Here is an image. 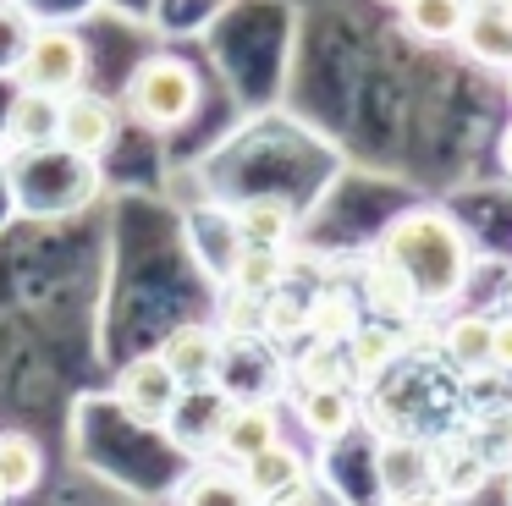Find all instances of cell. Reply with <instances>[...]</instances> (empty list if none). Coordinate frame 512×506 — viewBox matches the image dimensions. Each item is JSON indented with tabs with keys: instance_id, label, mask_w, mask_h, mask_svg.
<instances>
[{
	"instance_id": "d6986e66",
	"label": "cell",
	"mask_w": 512,
	"mask_h": 506,
	"mask_svg": "<svg viewBox=\"0 0 512 506\" xmlns=\"http://www.w3.org/2000/svg\"><path fill=\"white\" fill-rule=\"evenodd\" d=\"M287 374H292V385H298V391H314V385H353L347 347H342V341H320V336H309L298 352H292Z\"/></svg>"
},
{
	"instance_id": "8fae6325",
	"label": "cell",
	"mask_w": 512,
	"mask_h": 506,
	"mask_svg": "<svg viewBox=\"0 0 512 506\" xmlns=\"http://www.w3.org/2000/svg\"><path fill=\"white\" fill-rule=\"evenodd\" d=\"M237 468H243V484H248V495H254L259 506H276V501H287V495H298L303 484H314L309 468H303V457L287 446V440L265 446L259 457L237 462Z\"/></svg>"
},
{
	"instance_id": "277c9868",
	"label": "cell",
	"mask_w": 512,
	"mask_h": 506,
	"mask_svg": "<svg viewBox=\"0 0 512 506\" xmlns=\"http://www.w3.org/2000/svg\"><path fill=\"white\" fill-rule=\"evenodd\" d=\"M122 99H105L94 94V88H72L67 99H61V121H56V149L78 154V160H105V154L116 149V138H122Z\"/></svg>"
},
{
	"instance_id": "7402d4cb",
	"label": "cell",
	"mask_w": 512,
	"mask_h": 506,
	"mask_svg": "<svg viewBox=\"0 0 512 506\" xmlns=\"http://www.w3.org/2000/svg\"><path fill=\"white\" fill-rule=\"evenodd\" d=\"M358 325H364V319H358V297H353V292H342V286H325V292L309 297V314H303V330H309V336H320V341H347Z\"/></svg>"
},
{
	"instance_id": "7a4b0ae2",
	"label": "cell",
	"mask_w": 512,
	"mask_h": 506,
	"mask_svg": "<svg viewBox=\"0 0 512 506\" xmlns=\"http://www.w3.org/2000/svg\"><path fill=\"white\" fill-rule=\"evenodd\" d=\"M122 110L127 121L149 132H171L199 110V72H193L182 55H149V61L133 66L122 88Z\"/></svg>"
},
{
	"instance_id": "6da1fadb",
	"label": "cell",
	"mask_w": 512,
	"mask_h": 506,
	"mask_svg": "<svg viewBox=\"0 0 512 506\" xmlns=\"http://www.w3.org/2000/svg\"><path fill=\"white\" fill-rule=\"evenodd\" d=\"M380 253L408 270V281L419 286L424 303H452L468 281V248L457 237V226L435 209H413V215L391 220V231L380 237Z\"/></svg>"
},
{
	"instance_id": "d4e9b609",
	"label": "cell",
	"mask_w": 512,
	"mask_h": 506,
	"mask_svg": "<svg viewBox=\"0 0 512 506\" xmlns=\"http://www.w3.org/2000/svg\"><path fill=\"white\" fill-rule=\"evenodd\" d=\"M221 336H265V297L243 292V286H226L221 297Z\"/></svg>"
},
{
	"instance_id": "5b68a950",
	"label": "cell",
	"mask_w": 512,
	"mask_h": 506,
	"mask_svg": "<svg viewBox=\"0 0 512 506\" xmlns=\"http://www.w3.org/2000/svg\"><path fill=\"white\" fill-rule=\"evenodd\" d=\"M111 396L133 424L166 429L171 407H177V396H182V380L171 374V363L160 358V352H138V358H127L122 374L111 380Z\"/></svg>"
},
{
	"instance_id": "cb8c5ba5",
	"label": "cell",
	"mask_w": 512,
	"mask_h": 506,
	"mask_svg": "<svg viewBox=\"0 0 512 506\" xmlns=\"http://www.w3.org/2000/svg\"><path fill=\"white\" fill-rule=\"evenodd\" d=\"M468 11V0H402V17L419 39H463Z\"/></svg>"
},
{
	"instance_id": "4316f807",
	"label": "cell",
	"mask_w": 512,
	"mask_h": 506,
	"mask_svg": "<svg viewBox=\"0 0 512 506\" xmlns=\"http://www.w3.org/2000/svg\"><path fill=\"white\" fill-rule=\"evenodd\" d=\"M391 506H452V501H446L441 490H430V484H424V490H408V495H391Z\"/></svg>"
},
{
	"instance_id": "44dd1931",
	"label": "cell",
	"mask_w": 512,
	"mask_h": 506,
	"mask_svg": "<svg viewBox=\"0 0 512 506\" xmlns=\"http://www.w3.org/2000/svg\"><path fill=\"white\" fill-rule=\"evenodd\" d=\"M342 347H347V363H353V380H380V374L408 352V347H402V336H397V325H386V319L358 325Z\"/></svg>"
},
{
	"instance_id": "484cf974",
	"label": "cell",
	"mask_w": 512,
	"mask_h": 506,
	"mask_svg": "<svg viewBox=\"0 0 512 506\" xmlns=\"http://www.w3.org/2000/svg\"><path fill=\"white\" fill-rule=\"evenodd\" d=\"M490 369L512 374V319H490Z\"/></svg>"
},
{
	"instance_id": "8992f818",
	"label": "cell",
	"mask_w": 512,
	"mask_h": 506,
	"mask_svg": "<svg viewBox=\"0 0 512 506\" xmlns=\"http://www.w3.org/2000/svg\"><path fill=\"white\" fill-rule=\"evenodd\" d=\"M424 462H430V490H441L446 501L457 495H474L490 473V457L468 429H441V435L424 440Z\"/></svg>"
},
{
	"instance_id": "5bb4252c",
	"label": "cell",
	"mask_w": 512,
	"mask_h": 506,
	"mask_svg": "<svg viewBox=\"0 0 512 506\" xmlns=\"http://www.w3.org/2000/svg\"><path fill=\"white\" fill-rule=\"evenodd\" d=\"M298 418H303V429H309V435L342 440L347 429L358 424L353 385H314V391H298Z\"/></svg>"
},
{
	"instance_id": "ac0fdd59",
	"label": "cell",
	"mask_w": 512,
	"mask_h": 506,
	"mask_svg": "<svg viewBox=\"0 0 512 506\" xmlns=\"http://www.w3.org/2000/svg\"><path fill=\"white\" fill-rule=\"evenodd\" d=\"M292 264L281 248H259V242H237V253L226 259V286H243L254 297H270L276 286H287Z\"/></svg>"
},
{
	"instance_id": "603a6c76",
	"label": "cell",
	"mask_w": 512,
	"mask_h": 506,
	"mask_svg": "<svg viewBox=\"0 0 512 506\" xmlns=\"http://www.w3.org/2000/svg\"><path fill=\"white\" fill-rule=\"evenodd\" d=\"M441 352L452 358L457 374L490 369V319H479V314L452 319V325H446V336H441Z\"/></svg>"
},
{
	"instance_id": "f1b7e54d",
	"label": "cell",
	"mask_w": 512,
	"mask_h": 506,
	"mask_svg": "<svg viewBox=\"0 0 512 506\" xmlns=\"http://www.w3.org/2000/svg\"><path fill=\"white\" fill-rule=\"evenodd\" d=\"M6 501H12V495H6V484H0V506H6Z\"/></svg>"
},
{
	"instance_id": "9a60e30c",
	"label": "cell",
	"mask_w": 512,
	"mask_h": 506,
	"mask_svg": "<svg viewBox=\"0 0 512 506\" xmlns=\"http://www.w3.org/2000/svg\"><path fill=\"white\" fill-rule=\"evenodd\" d=\"M375 468H380V490H386V495L424 490V484H430V462H424V435H380Z\"/></svg>"
},
{
	"instance_id": "7c38bea8",
	"label": "cell",
	"mask_w": 512,
	"mask_h": 506,
	"mask_svg": "<svg viewBox=\"0 0 512 506\" xmlns=\"http://www.w3.org/2000/svg\"><path fill=\"white\" fill-rule=\"evenodd\" d=\"M364 303L375 308L386 325H402V319H413L424 308L419 286L408 281V270H402L391 253H375V259L364 264Z\"/></svg>"
},
{
	"instance_id": "e0dca14e",
	"label": "cell",
	"mask_w": 512,
	"mask_h": 506,
	"mask_svg": "<svg viewBox=\"0 0 512 506\" xmlns=\"http://www.w3.org/2000/svg\"><path fill=\"white\" fill-rule=\"evenodd\" d=\"M0 484L12 501H23L45 484V446L28 429H0Z\"/></svg>"
},
{
	"instance_id": "2e32d148",
	"label": "cell",
	"mask_w": 512,
	"mask_h": 506,
	"mask_svg": "<svg viewBox=\"0 0 512 506\" xmlns=\"http://www.w3.org/2000/svg\"><path fill=\"white\" fill-rule=\"evenodd\" d=\"M177 506H259V501L248 495L243 468H237V462L226 468V457H210V462H199V468L188 473Z\"/></svg>"
},
{
	"instance_id": "ffe728a7",
	"label": "cell",
	"mask_w": 512,
	"mask_h": 506,
	"mask_svg": "<svg viewBox=\"0 0 512 506\" xmlns=\"http://www.w3.org/2000/svg\"><path fill=\"white\" fill-rule=\"evenodd\" d=\"M463 44L490 66H512V6H501V0L474 6L463 22Z\"/></svg>"
},
{
	"instance_id": "3957f363",
	"label": "cell",
	"mask_w": 512,
	"mask_h": 506,
	"mask_svg": "<svg viewBox=\"0 0 512 506\" xmlns=\"http://www.w3.org/2000/svg\"><path fill=\"white\" fill-rule=\"evenodd\" d=\"M12 77H17V88H39V94L67 99L72 88H83V77H89V44H83V33L67 28V22H34Z\"/></svg>"
},
{
	"instance_id": "4fadbf2b",
	"label": "cell",
	"mask_w": 512,
	"mask_h": 506,
	"mask_svg": "<svg viewBox=\"0 0 512 506\" xmlns=\"http://www.w3.org/2000/svg\"><path fill=\"white\" fill-rule=\"evenodd\" d=\"M232 231H237V242H259V248H287V237H292V204L287 198H276V193H259V198H243V204L232 209Z\"/></svg>"
},
{
	"instance_id": "9c48e42d",
	"label": "cell",
	"mask_w": 512,
	"mask_h": 506,
	"mask_svg": "<svg viewBox=\"0 0 512 506\" xmlns=\"http://www.w3.org/2000/svg\"><path fill=\"white\" fill-rule=\"evenodd\" d=\"M56 121H61V99L39 94V88H17L6 116H0V138L17 154L28 149H56Z\"/></svg>"
},
{
	"instance_id": "83f0119b",
	"label": "cell",
	"mask_w": 512,
	"mask_h": 506,
	"mask_svg": "<svg viewBox=\"0 0 512 506\" xmlns=\"http://www.w3.org/2000/svg\"><path fill=\"white\" fill-rule=\"evenodd\" d=\"M501 160H507V171H512V127H507V138H501Z\"/></svg>"
},
{
	"instance_id": "52a82bcc",
	"label": "cell",
	"mask_w": 512,
	"mask_h": 506,
	"mask_svg": "<svg viewBox=\"0 0 512 506\" xmlns=\"http://www.w3.org/2000/svg\"><path fill=\"white\" fill-rule=\"evenodd\" d=\"M226 413H232V396H226L215 380L182 385L177 407H171V418H166V435L177 440L182 451H210L215 457V435H221Z\"/></svg>"
},
{
	"instance_id": "ba28073f",
	"label": "cell",
	"mask_w": 512,
	"mask_h": 506,
	"mask_svg": "<svg viewBox=\"0 0 512 506\" xmlns=\"http://www.w3.org/2000/svg\"><path fill=\"white\" fill-rule=\"evenodd\" d=\"M221 341L226 336L215 325L188 319V325H171L155 352L171 363V374H177L182 385H199V380H215V369H221Z\"/></svg>"
},
{
	"instance_id": "f546056e",
	"label": "cell",
	"mask_w": 512,
	"mask_h": 506,
	"mask_svg": "<svg viewBox=\"0 0 512 506\" xmlns=\"http://www.w3.org/2000/svg\"><path fill=\"white\" fill-rule=\"evenodd\" d=\"M507 506H512V473H507Z\"/></svg>"
},
{
	"instance_id": "30bf717a",
	"label": "cell",
	"mask_w": 512,
	"mask_h": 506,
	"mask_svg": "<svg viewBox=\"0 0 512 506\" xmlns=\"http://www.w3.org/2000/svg\"><path fill=\"white\" fill-rule=\"evenodd\" d=\"M276 440H281V413H276V402H232L221 435H215V457L248 462V457H259L265 446H276Z\"/></svg>"
}]
</instances>
